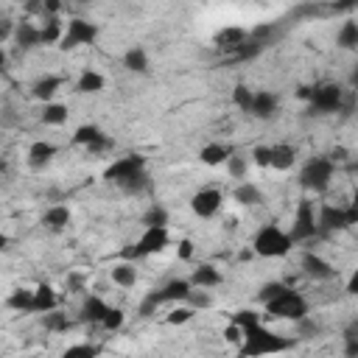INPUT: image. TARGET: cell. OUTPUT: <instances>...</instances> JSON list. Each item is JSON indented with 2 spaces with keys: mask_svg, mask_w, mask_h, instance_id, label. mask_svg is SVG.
<instances>
[{
  "mask_svg": "<svg viewBox=\"0 0 358 358\" xmlns=\"http://www.w3.org/2000/svg\"><path fill=\"white\" fill-rule=\"evenodd\" d=\"M355 6H358V0H338V3L330 6V11H347V8H355Z\"/></svg>",
  "mask_w": 358,
  "mask_h": 358,
  "instance_id": "db71d44e",
  "label": "cell"
},
{
  "mask_svg": "<svg viewBox=\"0 0 358 358\" xmlns=\"http://www.w3.org/2000/svg\"><path fill=\"white\" fill-rule=\"evenodd\" d=\"M296 162V151L294 145H271V168L274 171H288Z\"/></svg>",
  "mask_w": 358,
  "mask_h": 358,
  "instance_id": "4316f807",
  "label": "cell"
},
{
  "mask_svg": "<svg viewBox=\"0 0 358 358\" xmlns=\"http://www.w3.org/2000/svg\"><path fill=\"white\" fill-rule=\"evenodd\" d=\"M327 157H330L333 162H344V159H347V148H344V145H336V148H333Z\"/></svg>",
  "mask_w": 358,
  "mask_h": 358,
  "instance_id": "f5cc1de1",
  "label": "cell"
},
{
  "mask_svg": "<svg viewBox=\"0 0 358 358\" xmlns=\"http://www.w3.org/2000/svg\"><path fill=\"white\" fill-rule=\"evenodd\" d=\"M148 185H151L148 173H145V171H137L134 176H129V179H126V182H120L117 187H120L123 193H129V196H140L143 190H148Z\"/></svg>",
  "mask_w": 358,
  "mask_h": 358,
  "instance_id": "d6a6232c",
  "label": "cell"
},
{
  "mask_svg": "<svg viewBox=\"0 0 358 358\" xmlns=\"http://www.w3.org/2000/svg\"><path fill=\"white\" fill-rule=\"evenodd\" d=\"M291 241L294 243H302V241H310L319 235V224H316V210H313V201L310 199H299L296 204V215H294V224H291Z\"/></svg>",
  "mask_w": 358,
  "mask_h": 358,
  "instance_id": "52a82bcc",
  "label": "cell"
},
{
  "mask_svg": "<svg viewBox=\"0 0 358 358\" xmlns=\"http://www.w3.org/2000/svg\"><path fill=\"white\" fill-rule=\"evenodd\" d=\"M179 257H182V260H190V257H193V243H190L187 238L179 241Z\"/></svg>",
  "mask_w": 358,
  "mask_h": 358,
  "instance_id": "f907efd6",
  "label": "cell"
},
{
  "mask_svg": "<svg viewBox=\"0 0 358 358\" xmlns=\"http://www.w3.org/2000/svg\"><path fill=\"white\" fill-rule=\"evenodd\" d=\"M6 305H8L11 310H17V313H34V291L17 288V291L6 299Z\"/></svg>",
  "mask_w": 358,
  "mask_h": 358,
  "instance_id": "4dcf8cb0",
  "label": "cell"
},
{
  "mask_svg": "<svg viewBox=\"0 0 358 358\" xmlns=\"http://www.w3.org/2000/svg\"><path fill=\"white\" fill-rule=\"evenodd\" d=\"M42 224L50 227V229H64V227L70 224V207H64V204L48 207L45 215H42Z\"/></svg>",
  "mask_w": 358,
  "mask_h": 358,
  "instance_id": "83f0119b",
  "label": "cell"
},
{
  "mask_svg": "<svg viewBox=\"0 0 358 358\" xmlns=\"http://www.w3.org/2000/svg\"><path fill=\"white\" fill-rule=\"evenodd\" d=\"M53 157H56V145H53V143H48V140H34V143H31V148H28V165H31L34 171L45 168Z\"/></svg>",
  "mask_w": 358,
  "mask_h": 358,
  "instance_id": "2e32d148",
  "label": "cell"
},
{
  "mask_svg": "<svg viewBox=\"0 0 358 358\" xmlns=\"http://www.w3.org/2000/svg\"><path fill=\"white\" fill-rule=\"evenodd\" d=\"M103 87H106V78H103L98 70H84V73L78 76V81H76V92H81V95L101 92Z\"/></svg>",
  "mask_w": 358,
  "mask_h": 358,
  "instance_id": "cb8c5ba5",
  "label": "cell"
},
{
  "mask_svg": "<svg viewBox=\"0 0 358 358\" xmlns=\"http://www.w3.org/2000/svg\"><path fill=\"white\" fill-rule=\"evenodd\" d=\"M336 45L341 50H355L358 48V22L355 20H344L338 34H336Z\"/></svg>",
  "mask_w": 358,
  "mask_h": 358,
  "instance_id": "d4e9b609",
  "label": "cell"
},
{
  "mask_svg": "<svg viewBox=\"0 0 358 358\" xmlns=\"http://www.w3.org/2000/svg\"><path fill=\"white\" fill-rule=\"evenodd\" d=\"M98 352H101V350H98L95 344H76V347H67V350H64V358H76V355H90V358H92V355H98Z\"/></svg>",
  "mask_w": 358,
  "mask_h": 358,
  "instance_id": "bcb514c9",
  "label": "cell"
},
{
  "mask_svg": "<svg viewBox=\"0 0 358 358\" xmlns=\"http://www.w3.org/2000/svg\"><path fill=\"white\" fill-rule=\"evenodd\" d=\"M101 327L103 330H120L123 327V310L120 308H109L106 316H103V322H101Z\"/></svg>",
  "mask_w": 358,
  "mask_h": 358,
  "instance_id": "7bdbcfd3",
  "label": "cell"
},
{
  "mask_svg": "<svg viewBox=\"0 0 358 358\" xmlns=\"http://www.w3.org/2000/svg\"><path fill=\"white\" fill-rule=\"evenodd\" d=\"M59 8H62V0H42V11H45L48 17H56Z\"/></svg>",
  "mask_w": 358,
  "mask_h": 358,
  "instance_id": "c3c4849f",
  "label": "cell"
},
{
  "mask_svg": "<svg viewBox=\"0 0 358 358\" xmlns=\"http://www.w3.org/2000/svg\"><path fill=\"white\" fill-rule=\"evenodd\" d=\"M294 241L285 229H280L277 224H266L257 229L255 241H252V249L257 257H285L291 252Z\"/></svg>",
  "mask_w": 358,
  "mask_h": 358,
  "instance_id": "277c9868",
  "label": "cell"
},
{
  "mask_svg": "<svg viewBox=\"0 0 358 358\" xmlns=\"http://www.w3.org/2000/svg\"><path fill=\"white\" fill-rule=\"evenodd\" d=\"M187 305L196 310V308H210L213 305V299H210V294L204 291V288H199V285H193V291H190V296H187Z\"/></svg>",
  "mask_w": 358,
  "mask_h": 358,
  "instance_id": "b9f144b4",
  "label": "cell"
},
{
  "mask_svg": "<svg viewBox=\"0 0 358 358\" xmlns=\"http://www.w3.org/2000/svg\"><path fill=\"white\" fill-rule=\"evenodd\" d=\"M193 308L187 305V308H173L171 313H168V324H185V322H190L193 319Z\"/></svg>",
  "mask_w": 358,
  "mask_h": 358,
  "instance_id": "f6af8a7d",
  "label": "cell"
},
{
  "mask_svg": "<svg viewBox=\"0 0 358 358\" xmlns=\"http://www.w3.org/2000/svg\"><path fill=\"white\" fill-rule=\"evenodd\" d=\"M221 201H224V193L218 187H201L193 193L190 199V210L199 215V218H213L218 210H221Z\"/></svg>",
  "mask_w": 358,
  "mask_h": 358,
  "instance_id": "7c38bea8",
  "label": "cell"
},
{
  "mask_svg": "<svg viewBox=\"0 0 358 358\" xmlns=\"http://www.w3.org/2000/svg\"><path fill=\"white\" fill-rule=\"evenodd\" d=\"M42 324H45V330H50V333H62V330H67V327H70L67 316H64V313H59L56 308H53V310H48V313H42Z\"/></svg>",
  "mask_w": 358,
  "mask_h": 358,
  "instance_id": "8d00e7d4",
  "label": "cell"
},
{
  "mask_svg": "<svg viewBox=\"0 0 358 358\" xmlns=\"http://www.w3.org/2000/svg\"><path fill=\"white\" fill-rule=\"evenodd\" d=\"M302 101H308L310 115H330L338 112L344 103V90L338 84H313V87H299L296 92Z\"/></svg>",
  "mask_w": 358,
  "mask_h": 358,
  "instance_id": "6da1fadb",
  "label": "cell"
},
{
  "mask_svg": "<svg viewBox=\"0 0 358 358\" xmlns=\"http://www.w3.org/2000/svg\"><path fill=\"white\" fill-rule=\"evenodd\" d=\"M232 101H235V106H238L241 112H252L255 90H252V87H246V84H235V90H232Z\"/></svg>",
  "mask_w": 358,
  "mask_h": 358,
  "instance_id": "e575fe53",
  "label": "cell"
},
{
  "mask_svg": "<svg viewBox=\"0 0 358 358\" xmlns=\"http://www.w3.org/2000/svg\"><path fill=\"white\" fill-rule=\"evenodd\" d=\"M352 171H358V157H355V162H352Z\"/></svg>",
  "mask_w": 358,
  "mask_h": 358,
  "instance_id": "6f0895ef",
  "label": "cell"
},
{
  "mask_svg": "<svg viewBox=\"0 0 358 358\" xmlns=\"http://www.w3.org/2000/svg\"><path fill=\"white\" fill-rule=\"evenodd\" d=\"M232 154H235V151H232V145H224V143H207V145H201L199 159H201L204 165L215 168V165H224Z\"/></svg>",
  "mask_w": 358,
  "mask_h": 358,
  "instance_id": "e0dca14e",
  "label": "cell"
},
{
  "mask_svg": "<svg viewBox=\"0 0 358 358\" xmlns=\"http://www.w3.org/2000/svg\"><path fill=\"white\" fill-rule=\"evenodd\" d=\"M56 305H59V296H56V291L48 282H42V285L34 288V313H48Z\"/></svg>",
  "mask_w": 358,
  "mask_h": 358,
  "instance_id": "603a6c76",
  "label": "cell"
},
{
  "mask_svg": "<svg viewBox=\"0 0 358 358\" xmlns=\"http://www.w3.org/2000/svg\"><path fill=\"white\" fill-rule=\"evenodd\" d=\"M14 45H20L22 50L42 45V28H36L34 22H25V20H22V22L14 28Z\"/></svg>",
  "mask_w": 358,
  "mask_h": 358,
  "instance_id": "ac0fdd59",
  "label": "cell"
},
{
  "mask_svg": "<svg viewBox=\"0 0 358 358\" xmlns=\"http://www.w3.org/2000/svg\"><path fill=\"white\" fill-rule=\"evenodd\" d=\"M285 288H288V285H285V282H280V280L263 282V285H260V291H257V299H260V302H268V299H274V296H277L280 291H285Z\"/></svg>",
  "mask_w": 358,
  "mask_h": 358,
  "instance_id": "ab89813d",
  "label": "cell"
},
{
  "mask_svg": "<svg viewBox=\"0 0 358 358\" xmlns=\"http://www.w3.org/2000/svg\"><path fill=\"white\" fill-rule=\"evenodd\" d=\"M232 199H235L238 204H243V207H257V204L263 201V196H260L257 185H252V182H241V185L235 187Z\"/></svg>",
  "mask_w": 358,
  "mask_h": 358,
  "instance_id": "f546056e",
  "label": "cell"
},
{
  "mask_svg": "<svg viewBox=\"0 0 358 358\" xmlns=\"http://www.w3.org/2000/svg\"><path fill=\"white\" fill-rule=\"evenodd\" d=\"M62 36H64V28H62L59 17H48L42 25V45H56V42H62Z\"/></svg>",
  "mask_w": 358,
  "mask_h": 358,
  "instance_id": "836d02e7",
  "label": "cell"
},
{
  "mask_svg": "<svg viewBox=\"0 0 358 358\" xmlns=\"http://www.w3.org/2000/svg\"><path fill=\"white\" fill-rule=\"evenodd\" d=\"M316 224H319V235H333L352 227L347 207H338V204H322V210L316 213Z\"/></svg>",
  "mask_w": 358,
  "mask_h": 358,
  "instance_id": "9c48e42d",
  "label": "cell"
},
{
  "mask_svg": "<svg viewBox=\"0 0 358 358\" xmlns=\"http://www.w3.org/2000/svg\"><path fill=\"white\" fill-rule=\"evenodd\" d=\"M277 112V95L268 90H255V101H252V112L257 120H268Z\"/></svg>",
  "mask_w": 358,
  "mask_h": 358,
  "instance_id": "9a60e30c",
  "label": "cell"
},
{
  "mask_svg": "<svg viewBox=\"0 0 358 358\" xmlns=\"http://www.w3.org/2000/svg\"><path fill=\"white\" fill-rule=\"evenodd\" d=\"M112 282L120 285V288H131L137 282V268L131 260H123L117 266H112Z\"/></svg>",
  "mask_w": 358,
  "mask_h": 358,
  "instance_id": "f1b7e54d",
  "label": "cell"
},
{
  "mask_svg": "<svg viewBox=\"0 0 358 358\" xmlns=\"http://www.w3.org/2000/svg\"><path fill=\"white\" fill-rule=\"evenodd\" d=\"M159 305H165L162 291H148V294L143 296V302H140L137 313H140V316H151V313H157V308H159Z\"/></svg>",
  "mask_w": 358,
  "mask_h": 358,
  "instance_id": "74e56055",
  "label": "cell"
},
{
  "mask_svg": "<svg viewBox=\"0 0 358 358\" xmlns=\"http://www.w3.org/2000/svg\"><path fill=\"white\" fill-rule=\"evenodd\" d=\"M227 171H229L232 179H246V157L232 154V157L227 159Z\"/></svg>",
  "mask_w": 358,
  "mask_h": 358,
  "instance_id": "60d3db41",
  "label": "cell"
},
{
  "mask_svg": "<svg viewBox=\"0 0 358 358\" xmlns=\"http://www.w3.org/2000/svg\"><path fill=\"white\" fill-rule=\"evenodd\" d=\"M296 324H299V333H302V336H313V333H319V324H316V322H313L310 316L299 319Z\"/></svg>",
  "mask_w": 358,
  "mask_h": 358,
  "instance_id": "7dc6e473",
  "label": "cell"
},
{
  "mask_svg": "<svg viewBox=\"0 0 358 358\" xmlns=\"http://www.w3.org/2000/svg\"><path fill=\"white\" fill-rule=\"evenodd\" d=\"M333 171H336V162L324 154V157H310L302 171H299V185L308 190V193H324L330 187V179H333Z\"/></svg>",
  "mask_w": 358,
  "mask_h": 358,
  "instance_id": "5b68a950",
  "label": "cell"
},
{
  "mask_svg": "<svg viewBox=\"0 0 358 358\" xmlns=\"http://www.w3.org/2000/svg\"><path fill=\"white\" fill-rule=\"evenodd\" d=\"M302 268L310 280H333L336 277V268L322 257V255H313V252H305L302 255Z\"/></svg>",
  "mask_w": 358,
  "mask_h": 358,
  "instance_id": "5bb4252c",
  "label": "cell"
},
{
  "mask_svg": "<svg viewBox=\"0 0 358 358\" xmlns=\"http://www.w3.org/2000/svg\"><path fill=\"white\" fill-rule=\"evenodd\" d=\"M232 322H235L241 330H249V327L260 324V313H257V310H249V308H243V310H235V313H232Z\"/></svg>",
  "mask_w": 358,
  "mask_h": 358,
  "instance_id": "f35d334b",
  "label": "cell"
},
{
  "mask_svg": "<svg viewBox=\"0 0 358 358\" xmlns=\"http://www.w3.org/2000/svg\"><path fill=\"white\" fill-rule=\"evenodd\" d=\"M159 291H162V299L165 302H187V296L193 291V282L190 280H171Z\"/></svg>",
  "mask_w": 358,
  "mask_h": 358,
  "instance_id": "7402d4cb",
  "label": "cell"
},
{
  "mask_svg": "<svg viewBox=\"0 0 358 358\" xmlns=\"http://www.w3.org/2000/svg\"><path fill=\"white\" fill-rule=\"evenodd\" d=\"M123 67L131 70V73H148V53H145L140 45L129 48V50L123 53Z\"/></svg>",
  "mask_w": 358,
  "mask_h": 358,
  "instance_id": "484cf974",
  "label": "cell"
},
{
  "mask_svg": "<svg viewBox=\"0 0 358 358\" xmlns=\"http://www.w3.org/2000/svg\"><path fill=\"white\" fill-rule=\"evenodd\" d=\"M95 39H98V25L84 20V17H76V20L67 22L59 48L62 50H73V48H81V45H92Z\"/></svg>",
  "mask_w": 358,
  "mask_h": 358,
  "instance_id": "ba28073f",
  "label": "cell"
},
{
  "mask_svg": "<svg viewBox=\"0 0 358 358\" xmlns=\"http://www.w3.org/2000/svg\"><path fill=\"white\" fill-rule=\"evenodd\" d=\"M78 3H90V0H78Z\"/></svg>",
  "mask_w": 358,
  "mask_h": 358,
  "instance_id": "680465c9",
  "label": "cell"
},
{
  "mask_svg": "<svg viewBox=\"0 0 358 358\" xmlns=\"http://www.w3.org/2000/svg\"><path fill=\"white\" fill-rule=\"evenodd\" d=\"M67 285H70V291H73V294H78V291H81V274H70Z\"/></svg>",
  "mask_w": 358,
  "mask_h": 358,
  "instance_id": "11a10c76",
  "label": "cell"
},
{
  "mask_svg": "<svg viewBox=\"0 0 358 358\" xmlns=\"http://www.w3.org/2000/svg\"><path fill=\"white\" fill-rule=\"evenodd\" d=\"M106 310H109V305H106L98 294H90V296L84 299V305H81V319L90 322V324H101L103 316H106Z\"/></svg>",
  "mask_w": 358,
  "mask_h": 358,
  "instance_id": "ffe728a7",
  "label": "cell"
},
{
  "mask_svg": "<svg viewBox=\"0 0 358 358\" xmlns=\"http://www.w3.org/2000/svg\"><path fill=\"white\" fill-rule=\"evenodd\" d=\"M266 305V316L268 319H282V322H299L308 316V299L299 291H280L274 299L263 302Z\"/></svg>",
  "mask_w": 358,
  "mask_h": 358,
  "instance_id": "3957f363",
  "label": "cell"
},
{
  "mask_svg": "<svg viewBox=\"0 0 358 358\" xmlns=\"http://www.w3.org/2000/svg\"><path fill=\"white\" fill-rule=\"evenodd\" d=\"M285 350H291V341L266 330L263 322H260V324L243 330V344H241L238 352L241 355H268V352H285Z\"/></svg>",
  "mask_w": 358,
  "mask_h": 358,
  "instance_id": "7a4b0ae2",
  "label": "cell"
},
{
  "mask_svg": "<svg viewBox=\"0 0 358 358\" xmlns=\"http://www.w3.org/2000/svg\"><path fill=\"white\" fill-rule=\"evenodd\" d=\"M64 120H67V106H64V103L48 101V103L42 106V123H48V126H62Z\"/></svg>",
  "mask_w": 358,
  "mask_h": 358,
  "instance_id": "1f68e13d",
  "label": "cell"
},
{
  "mask_svg": "<svg viewBox=\"0 0 358 358\" xmlns=\"http://www.w3.org/2000/svg\"><path fill=\"white\" fill-rule=\"evenodd\" d=\"M347 294L350 296H358V268L350 274V280H347Z\"/></svg>",
  "mask_w": 358,
  "mask_h": 358,
  "instance_id": "816d5d0a",
  "label": "cell"
},
{
  "mask_svg": "<svg viewBox=\"0 0 358 358\" xmlns=\"http://www.w3.org/2000/svg\"><path fill=\"white\" fill-rule=\"evenodd\" d=\"M137 171H145V157H140V154H126V157H117V159L103 171V179L120 185V182H126L129 176H134Z\"/></svg>",
  "mask_w": 358,
  "mask_h": 358,
  "instance_id": "30bf717a",
  "label": "cell"
},
{
  "mask_svg": "<svg viewBox=\"0 0 358 358\" xmlns=\"http://www.w3.org/2000/svg\"><path fill=\"white\" fill-rule=\"evenodd\" d=\"M252 162L260 168H271V145H255L252 148Z\"/></svg>",
  "mask_w": 358,
  "mask_h": 358,
  "instance_id": "ee69618b",
  "label": "cell"
},
{
  "mask_svg": "<svg viewBox=\"0 0 358 358\" xmlns=\"http://www.w3.org/2000/svg\"><path fill=\"white\" fill-rule=\"evenodd\" d=\"M165 246H168V227H145L143 235L129 249H123V257L126 260H140V257L162 252Z\"/></svg>",
  "mask_w": 358,
  "mask_h": 358,
  "instance_id": "8992f818",
  "label": "cell"
},
{
  "mask_svg": "<svg viewBox=\"0 0 358 358\" xmlns=\"http://www.w3.org/2000/svg\"><path fill=\"white\" fill-rule=\"evenodd\" d=\"M347 215H350V224H358V190L352 193V201L347 204Z\"/></svg>",
  "mask_w": 358,
  "mask_h": 358,
  "instance_id": "681fc988",
  "label": "cell"
},
{
  "mask_svg": "<svg viewBox=\"0 0 358 358\" xmlns=\"http://www.w3.org/2000/svg\"><path fill=\"white\" fill-rule=\"evenodd\" d=\"M246 39H249V31L241 28V25H227V28H221V31L213 36L215 48L224 50V53H235Z\"/></svg>",
  "mask_w": 358,
  "mask_h": 358,
  "instance_id": "4fadbf2b",
  "label": "cell"
},
{
  "mask_svg": "<svg viewBox=\"0 0 358 358\" xmlns=\"http://www.w3.org/2000/svg\"><path fill=\"white\" fill-rule=\"evenodd\" d=\"M190 282L199 288H215V285H221V271L213 263H201L199 268H193Z\"/></svg>",
  "mask_w": 358,
  "mask_h": 358,
  "instance_id": "44dd1931",
  "label": "cell"
},
{
  "mask_svg": "<svg viewBox=\"0 0 358 358\" xmlns=\"http://www.w3.org/2000/svg\"><path fill=\"white\" fill-rule=\"evenodd\" d=\"M350 84L358 90V64H355V70H352V76H350Z\"/></svg>",
  "mask_w": 358,
  "mask_h": 358,
  "instance_id": "9f6ffc18",
  "label": "cell"
},
{
  "mask_svg": "<svg viewBox=\"0 0 358 358\" xmlns=\"http://www.w3.org/2000/svg\"><path fill=\"white\" fill-rule=\"evenodd\" d=\"M62 84H64V78L62 76H42V78H36L34 81V87H31V95L36 98V101H50L59 90H62Z\"/></svg>",
  "mask_w": 358,
  "mask_h": 358,
  "instance_id": "d6986e66",
  "label": "cell"
},
{
  "mask_svg": "<svg viewBox=\"0 0 358 358\" xmlns=\"http://www.w3.org/2000/svg\"><path fill=\"white\" fill-rule=\"evenodd\" d=\"M143 227H168V210L162 204H151L143 213Z\"/></svg>",
  "mask_w": 358,
  "mask_h": 358,
  "instance_id": "d590c367",
  "label": "cell"
},
{
  "mask_svg": "<svg viewBox=\"0 0 358 358\" xmlns=\"http://www.w3.org/2000/svg\"><path fill=\"white\" fill-rule=\"evenodd\" d=\"M73 143H76V145H84L90 154H101V151L112 148V140H109L95 123H84V126H78L76 134H73Z\"/></svg>",
  "mask_w": 358,
  "mask_h": 358,
  "instance_id": "8fae6325",
  "label": "cell"
}]
</instances>
